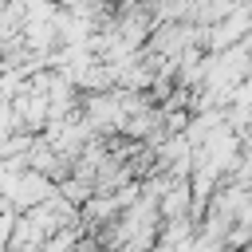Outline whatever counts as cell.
Listing matches in <instances>:
<instances>
[{"label": "cell", "mask_w": 252, "mask_h": 252, "mask_svg": "<svg viewBox=\"0 0 252 252\" xmlns=\"http://www.w3.org/2000/svg\"><path fill=\"white\" fill-rule=\"evenodd\" d=\"M51 193H55V181H51L43 169H32V165L12 169V173H8V185H4V197H8V205H12L16 213L47 201Z\"/></svg>", "instance_id": "1"}, {"label": "cell", "mask_w": 252, "mask_h": 252, "mask_svg": "<svg viewBox=\"0 0 252 252\" xmlns=\"http://www.w3.org/2000/svg\"><path fill=\"white\" fill-rule=\"evenodd\" d=\"M47 236H51V232L43 228V220H35L32 213H20L8 248H47Z\"/></svg>", "instance_id": "2"}, {"label": "cell", "mask_w": 252, "mask_h": 252, "mask_svg": "<svg viewBox=\"0 0 252 252\" xmlns=\"http://www.w3.org/2000/svg\"><path fill=\"white\" fill-rule=\"evenodd\" d=\"M12 228H16V209H12V205H4V209H0V248H8Z\"/></svg>", "instance_id": "3"}]
</instances>
